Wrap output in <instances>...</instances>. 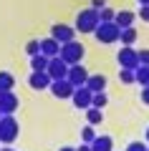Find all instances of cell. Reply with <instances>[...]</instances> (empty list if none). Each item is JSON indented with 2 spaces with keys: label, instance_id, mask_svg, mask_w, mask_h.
<instances>
[{
  "label": "cell",
  "instance_id": "obj_1",
  "mask_svg": "<svg viewBox=\"0 0 149 151\" xmlns=\"http://www.w3.org/2000/svg\"><path fill=\"white\" fill-rule=\"evenodd\" d=\"M99 23H101L99 10H96V8H86V10H81L78 15H76V30L78 33H94L96 28H99Z\"/></svg>",
  "mask_w": 149,
  "mask_h": 151
},
{
  "label": "cell",
  "instance_id": "obj_2",
  "mask_svg": "<svg viewBox=\"0 0 149 151\" xmlns=\"http://www.w3.org/2000/svg\"><path fill=\"white\" fill-rule=\"evenodd\" d=\"M18 131H20V126L13 119V113H3V119H0V141L3 144H13L18 139Z\"/></svg>",
  "mask_w": 149,
  "mask_h": 151
},
{
  "label": "cell",
  "instance_id": "obj_3",
  "mask_svg": "<svg viewBox=\"0 0 149 151\" xmlns=\"http://www.w3.org/2000/svg\"><path fill=\"white\" fill-rule=\"evenodd\" d=\"M84 53H86V48L78 43V40H68V43L61 45V53H58V55H61L68 65H76V63H81Z\"/></svg>",
  "mask_w": 149,
  "mask_h": 151
},
{
  "label": "cell",
  "instance_id": "obj_4",
  "mask_svg": "<svg viewBox=\"0 0 149 151\" xmlns=\"http://www.w3.org/2000/svg\"><path fill=\"white\" fill-rule=\"evenodd\" d=\"M119 30H121V28H119L114 20L111 23H99V28L94 30V35H96L99 43L109 45V43H116V40H119Z\"/></svg>",
  "mask_w": 149,
  "mask_h": 151
},
{
  "label": "cell",
  "instance_id": "obj_5",
  "mask_svg": "<svg viewBox=\"0 0 149 151\" xmlns=\"http://www.w3.org/2000/svg\"><path fill=\"white\" fill-rule=\"evenodd\" d=\"M116 60H119V65H121V68L137 70V68H139V50H134L132 45H121V50H119Z\"/></svg>",
  "mask_w": 149,
  "mask_h": 151
},
{
  "label": "cell",
  "instance_id": "obj_6",
  "mask_svg": "<svg viewBox=\"0 0 149 151\" xmlns=\"http://www.w3.org/2000/svg\"><path fill=\"white\" fill-rule=\"evenodd\" d=\"M46 73L51 76V81H61V78H66L68 76V63H66L61 55H56V58H48V68Z\"/></svg>",
  "mask_w": 149,
  "mask_h": 151
},
{
  "label": "cell",
  "instance_id": "obj_7",
  "mask_svg": "<svg viewBox=\"0 0 149 151\" xmlns=\"http://www.w3.org/2000/svg\"><path fill=\"white\" fill-rule=\"evenodd\" d=\"M71 81V86L73 88H78V86H86V81H89V70L84 68L81 63H76V65H68V76H66Z\"/></svg>",
  "mask_w": 149,
  "mask_h": 151
},
{
  "label": "cell",
  "instance_id": "obj_8",
  "mask_svg": "<svg viewBox=\"0 0 149 151\" xmlns=\"http://www.w3.org/2000/svg\"><path fill=\"white\" fill-rule=\"evenodd\" d=\"M51 38H56L61 45L63 43H68V40H76V28H71V25H53L51 28Z\"/></svg>",
  "mask_w": 149,
  "mask_h": 151
},
{
  "label": "cell",
  "instance_id": "obj_9",
  "mask_svg": "<svg viewBox=\"0 0 149 151\" xmlns=\"http://www.w3.org/2000/svg\"><path fill=\"white\" fill-rule=\"evenodd\" d=\"M51 93H53L56 98H71L73 96V86H71L68 78H61V81H51Z\"/></svg>",
  "mask_w": 149,
  "mask_h": 151
},
{
  "label": "cell",
  "instance_id": "obj_10",
  "mask_svg": "<svg viewBox=\"0 0 149 151\" xmlns=\"http://www.w3.org/2000/svg\"><path fill=\"white\" fill-rule=\"evenodd\" d=\"M91 98H94V93L89 91L86 86H78V88H73V96H71V101H73V106L76 108H89L91 106Z\"/></svg>",
  "mask_w": 149,
  "mask_h": 151
},
{
  "label": "cell",
  "instance_id": "obj_11",
  "mask_svg": "<svg viewBox=\"0 0 149 151\" xmlns=\"http://www.w3.org/2000/svg\"><path fill=\"white\" fill-rule=\"evenodd\" d=\"M28 83H31L33 91H43V88H51V76H48L46 70H33L31 78H28Z\"/></svg>",
  "mask_w": 149,
  "mask_h": 151
},
{
  "label": "cell",
  "instance_id": "obj_12",
  "mask_svg": "<svg viewBox=\"0 0 149 151\" xmlns=\"http://www.w3.org/2000/svg\"><path fill=\"white\" fill-rule=\"evenodd\" d=\"M18 96L13 91H0V113H13L18 108Z\"/></svg>",
  "mask_w": 149,
  "mask_h": 151
},
{
  "label": "cell",
  "instance_id": "obj_13",
  "mask_svg": "<svg viewBox=\"0 0 149 151\" xmlns=\"http://www.w3.org/2000/svg\"><path fill=\"white\" fill-rule=\"evenodd\" d=\"M86 88H89L91 93H101V91H106V76H101V73H89Z\"/></svg>",
  "mask_w": 149,
  "mask_h": 151
},
{
  "label": "cell",
  "instance_id": "obj_14",
  "mask_svg": "<svg viewBox=\"0 0 149 151\" xmlns=\"http://www.w3.org/2000/svg\"><path fill=\"white\" fill-rule=\"evenodd\" d=\"M41 53L46 55V58H56V55L61 53V43L56 38H43L41 40Z\"/></svg>",
  "mask_w": 149,
  "mask_h": 151
},
{
  "label": "cell",
  "instance_id": "obj_15",
  "mask_svg": "<svg viewBox=\"0 0 149 151\" xmlns=\"http://www.w3.org/2000/svg\"><path fill=\"white\" fill-rule=\"evenodd\" d=\"M114 149V139L111 136H96L91 141V151H111Z\"/></svg>",
  "mask_w": 149,
  "mask_h": 151
},
{
  "label": "cell",
  "instance_id": "obj_16",
  "mask_svg": "<svg viewBox=\"0 0 149 151\" xmlns=\"http://www.w3.org/2000/svg\"><path fill=\"white\" fill-rule=\"evenodd\" d=\"M134 13L132 10H116V15H114V23H116L119 28H129V25H134Z\"/></svg>",
  "mask_w": 149,
  "mask_h": 151
},
{
  "label": "cell",
  "instance_id": "obj_17",
  "mask_svg": "<svg viewBox=\"0 0 149 151\" xmlns=\"http://www.w3.org/2000/svg\"><path fill=\"white\" fill-rule=\"evenodd\" d=\"M119 40H121V45H134L137 43V30H134V25L121 28L119 30Z\"/></svg>",
  "mask_w": 149,
  "mask_h": 151
},
{
  "label": "cell",
  "instance_id": "obj_18",
  "mask_svg": "<svg viewBox=\"0 0 149 151\" xmlns=\"http://www.w3.org/2000/svg\"><path fill=\"white\" fill-rule=\"evenodd\" d=\"M86 121H89L91 126H99L104 121V113H101V108H94V106H89L86 108Z\"/></svg>",
  "mask_w": 149,
  "mask_h": 151
},
{
  "label": "cell",
  "instance_id": "obj_19",
  "mask_svg": "<svg viewBox=\"0 0 149 151\" xmlns=\"http://www.w3.org/2000/svg\"><path fill=\"white\" fill-rule=\"evenodd\" d=\"M13 86H15V78H13V73H8V70H0V91H13Z\"/></svg>",
  "mask_w": 149,
  "mask_h": 151
},
{
  "label": "cell",
  "instance_id": "obj_20",
  "mask_svg": "<svg viewBox=\"0 0 149 151\" xmlns=\"http://www.w3.org/2000/svg\"><path fill=\"white\" fill-rule=\"evenodd\" d=\"M31 68H33V70H46V68H48V58H46L43 53L31 55Z\"/></svg>",
  "mask_w": 149,
  "mask_h": 151
},
{
  "label": "cell",
  "instance_id": "obj_21",
  "mask_svg": "<svg viewBox=\"0 0 149 151\" xmlns=\"http://www.w3.org/2000/svg\"><path fill=\"white\" fill-rule=\"evenodd\" d=\"M134 78H137V83H142V86H149V65H139V68L134 70Z\"/></svg>",
  "mask_w": 149,
  "mask_h": 151
},
{
  "label": "cell",
  "instance_id": "obj_22",
  "mask_svg": "<svg viewBox=\"0 0 149 151\" xmlns=\"http://www.w3.org/2000/svg\"><path fill=\"white\" fill-rule=\"evenodd\" d=\"M106 103H109V98H106V93H94V98H91V106H94V108H101V111H104V106H106Z\"/></svg>",
  "mask_w": 149,
  "mask_h": 151
},
{
  "label": "cell",
  "instance_id": "obj_23",
  "mask_svg": "<svg viewBox=\"0 0 149 151\" xmlns=\"http://www.w3.org/2000/svg\"><path fill=\"white\" fill-rule=\"evenodd\" d=\"M119 81H121V83H137L134 70L132 68H121V70H119Z\"/></svg>",
  "mask_w": 149,
  "mask_h": 151
},
{
  "label": "cell",
  "instance_id": "obj_24",
  "mask_svg": "<svg viewBox=\"0 0 149 151\" xmlns=\"http://www.w3.org/2000/svg\"><path fill=\"white\" fill-rule=\"evenodd\" d=\"M81 139H84V144H91V141L96 139V131H94V126H84V131H81Z\"/></svg>",
  "mask_w": 149,
  "mask_h": 151
},
{
  "label": "cell",
  "instance_id": "obj_25",
  "mask_svg": "<svg viewBox=\"0 0 149 151\" xmlns=\"http://www.w3.org/2000/svg\"><path fill=\"white\" fill-rule=\"evenodd\" d=\"M114 15H116V10H111V8H106V5L99 10V18H101V23H111V20H114Z\"/></svg>",
  "mask_w": 149,
  "mask_h": 151
},
{
  "label": "cell",
  "instance_id": "obj_26",
  "mask_svg": "<svg viewBox=\"0 0 149 151\" xmlns=\"http://www.w3.org/2000/svg\"><path fill=\"white\" fill-rule=\"evenodd\" d=\"M25 53H28V55H38V53H41V40H28Z\"/></svg>",
  "mask_w": 149,
  "mask_h": 151
},
{
  "label": "cell",
  "instance_id": "obj_27",
  "mask_svg": "<svg viewBox=\"0 0 149 151\" xmlns=\"http://www.w3.org/2000/svg\"><path fill=\"white\" fill-rule=\"evenodd\" d=\"M126 151H147V144H142V141H132V144L126 146Z\"/></svg>",
  "mask_w": 149,
  "mask_h": 151
},
{
  "label": "cell",
  "instance_id": "obj_28",
  "mask_svg": "<svg viewBox=\"0 0 149 151\" xmlns=\"http://www.w3.org/2000/svg\"><path fill=\"white\" fill-rule=\"evenodd\" d=\"M139 65H149V50H139Z\"/></svg>",
  "mask_w": 149,
  "mask_h": 151
},
{
  "label": "cell",
  "instance_id": "obj_29",
  "mask_svg": "<svg viewBox=\"0 0 149 151\" xmlns=\"http://www.w3.org/2000/svg\"><path fill=\"white\" fill-rule=\"evenodd\" d=\"M142 103L149 106V86H142Z\"/></svg>",
  "mask_w": 149,
  "mask_h": 151
},
{
  "label": "cell",
  "instance_id": "obj_30",
  "mask_svg": "<svg viewBox=\"0 0 149 151\" xmlns=\"http://www.w3.org/2000/svg\"><path fill=\"white\" fill-rule=\"evenodd\" d=\"M139 18L149 23V5H142V10H139Z\"/></svg>",
  "mask_w": 149,
  "mask_h": 151
},
{
  "label": "cell",
  "instance_id": "obj_31",
  "mask_svg": "<svg viewBox=\"0 0 149 151\" xmlns=\"http://www.w3.org/2000/svg\"><path fill=\"white\" fill-rule=\"evenodd\" d=\"M104 5H106V0H91V8H96V10H101Z\"/></svg>",
  "mask_w": 149,
  "mask_h": 151
},
{
  "label": "cell",
  "instance_id": "obj_32",
  "mask_svg": "<svg viewBox=\"0 0 149 151\" xmlns=\"http://www.w3.org/2000/svg\"><path fill=\"white\" fill-rule=\"evenodd\" d=\"M76 151H91V144H81V146H78Z\"/></svg>",
  "mask_w": 149,
  "mask_h": 151
},
{
  "label": "cell",
  "instance_id": "obj_33",
  "mask_svg": "<svg viewBox=\"0 0 149 151\" xmlns=\"http://www.w3.org/2000/svg\"><path fill=\"white\" fill-rule=\"evenodd\" d=\"M58 151H76V149H71V146H61Z\"/></svg>",
  "mask_w": 149,
  "mask_h": 151
},
{
  "label": "cell",
  "instance_id": "obj_34",
  "mask_svg": "<svg viewBox=\"0 0 149 151\" xmlns=\"http://www.w3.org/2000/svg\"><path fill=\"white\" fill-rule=\"evenodd\" d=\"M139 5H149V0H139Z\"/></svg>",
  "mask_w": 149,
  "mask_h": 151
},
{
  "label": "cell",
  "instance_id": "obj_35",
  "mask_svg": "<svg viewBox=\"0 0 149 151\" xmlns=\"http://www.w3.org/2000/svg\"><path fill=\"white\" fill-rule=\"evenodd\" d=\"M0 151H15V149H10V146H8V149H0Z\"/></svg>",
  "mask_w": 149,
  "mask_h": 151
},
{
  "label": "cell",
  "instance_id": "obj_36",
  "mask_svg": "<svg viewBox=\"0 0 149 151\" xmlns=\"http://www.w3.org/2000/svg\"><path fill=\"white\" fill-rule=\"evenodd\" d=\"M147 141H149V129H147Z\"/></svg>",
  "mask_w": 149,
  "mask_h": 151
},
{
  "label": "cell",
  "instance_id": "obj_37",
  "mask_svg": "<svg viewBox=\"0 0 149 151\" xmlns=\"http://www.w3.org/2000/svg\"><path fill=\"white\" fill-rule=\"evenodd\" d=\"M0 119H3V113H0Z\"/></svg>",
  "mask_w": 149,
  "mask_h": 151
},
{
  "label": "cell",
  "instance_id": "obj_38",
  "mask_svg": "<svg viewBox=\"0 0 149 151\" xmlns=\"http://www.w3.org/2000/svg\"><path fill=\"white\" fill-rule=\"evenodd\" d=\"M147 151H149V146H147Z\"/></svg>",
  "mask_w": 149,
  "mask_h": 151
}]
</instances>
